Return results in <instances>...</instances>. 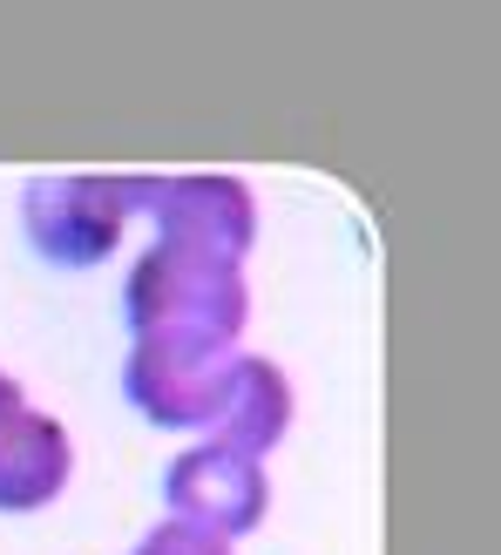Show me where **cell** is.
I'll return each instance as SVG.
<instances>
[{
	"label": "cell",
	"mask_w": 501,
	"mask_h": 555,
	"mask_svg": "<svg viewBox=\"0 0 501 555\" xmlns=\"http://www.w3.org/2000/svg\"><path fill=\"white\" fill-rule=\"evenodd\" d=\"M123 319H129V339H150V332H183V339L244 346L251 278H244L237 258H217V251H204V244L150 237V251L129 264Z\"/></svg>",
	"instance_id": "obj_1"
},
{
	"label": "cell",
	"mask_w": 501,
	"mask_h": 555,
	"mask_svg": "<svg viewBox=\"0 0 501 555\" xmlns=\"http://www.w3.org/2000/svg\"><path fill=\"white\" fill-rule=\"evenodd\" d=\"M143 210H150V177H116V170H62L21 190L27 244H35V258L62 271L102 264Z\"/></svg>",
	"instance_id": "obj_2"
},
{
	"label": "cell",
	"mask_w": 501,
	"mask_h": 555,
	"mask_svg": "<svg viewBox=\"0 0 501 555\" xmlns=\"http://www.w3.org/2000/svg\"><path fill=\"white\" fill-rule=\"evenodd\" d=\"M237 366H244V346L183 339V332H150V339H129L123 400L143 413L150 427L204 440L217 427V413H224V400H231Z\"/></svg>",
	"instance_id": "obj_3"
},
{
	"label": "cell",
	"mask_w": 501,
	"mask_h": 555,
	"mask_svg": "<svg viewBox=\"0 0 501 555\" xmlns=\"http://www.w3.org/2000/svg\"><path fill=\"white\" fill-rule=\"evenodd\" d=\"M156 494H163V515L183 521V529L217 535V542H244L271 515V467L224 448V440H190L163 467Z\"/></svg>",
	"instance_id": "obj_4"
},
{
	"label": "cell",
	"mask_w": 501,
	"mask_h": 555,
	"mask_svg": "<svg viewBox=\"0 0 501 555\" xmlns=\"http://www.w3.org/2000/svg\"><path fill=\"white\" fill-rule=\"evenodd\" d=\"M150 237L204 244L217 258H251L258 251V197L231 170H183V177H150Z\"/></svg>",
	"instance_id": "obj_5"
},
{
	"label": "cell",
	"mask_w": 501,
	"mask_h": 555,
	"mask_svg": "<svg viewBox=\"0 0 501 555\" xmlns=\"http://www.w3.org/2000/svg\"><path fill=\"white\" fill-rule=\"evenodd\" d=\"M75 475V440L54 413L0 373V515H41L62 502Z\"/></svg>",
	"instance_id": "obj_6"
},
{
	"label": "cell",
	"mask_w": 501,
	"mask_h": 555,
	"mask_svg": "<svg viewBox=\"0 0 501 555\" xmlns=\"http://www.w3.org/2000/svg\"><path fill=\"white\" fill-rule=\"evenodd\" d=\"M292 413H298V400H292L285 366L265 359V352H244V366L231 379V400H224V413H217V427L204 440H224V448H237L251 461H271L278 440L292 434Z\"/></svg>",
	"instance_id": "obj_7"
},
{
	"label": "cell",
	"mask_w": 501,
	"mask_h": 555,
	"mask_svg": "<svg viewBox=\"0 0 501 555\" xmlns=\"http://www.w3.org/2000/svg\"><path fill=\"white\" fill-rule=\"evenodd\" d=\"M129 555H231V542L197 535V529H183V521H156V529L136 542Z\"/></svg>",
	"instance_id": "obj_8"
}]
</instances>
